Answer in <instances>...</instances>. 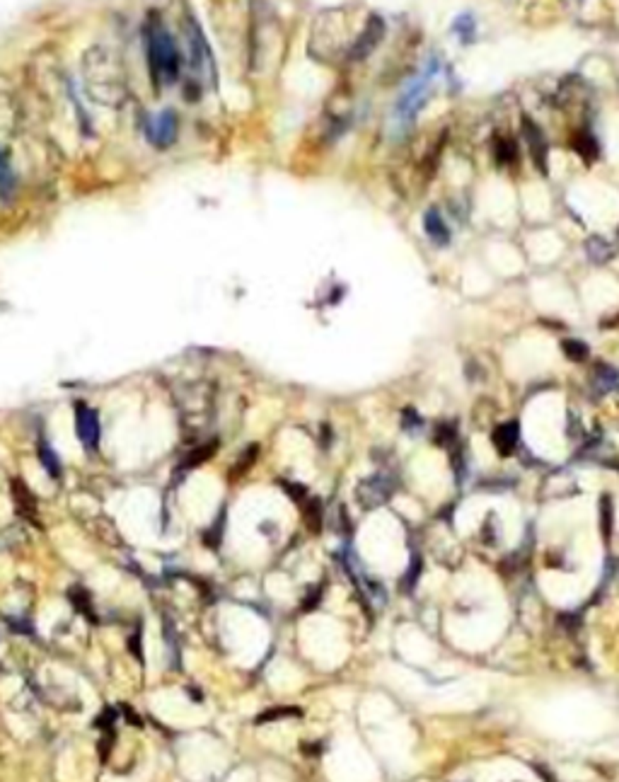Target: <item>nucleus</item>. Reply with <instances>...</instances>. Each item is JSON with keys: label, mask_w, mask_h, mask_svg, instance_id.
I'll return each instance as SVG.
<instances>
[{"label": "nucleus", "mask_w": 619, "mask_h": 782, "mask_svg": "<svg viewBox=\"0 0 619 782\" xmlns=\"http://www.w3.org/2000/svg\"><path fill=\"white\" fill-rule=\"evenodd\" d=\"M433 441L440 446V449H452V446H455V441H457L455 424H450V422H440L438 427H435Z\"/></svg>", "instance_id": "aec40b11"}, {"label": "nucleus", "mask_w": 619, "mask_h": 782, "mask_svg": "<svg viewBox=\"0 0 619 782\" xmlns=\"http://www.w3.org/2000/svg\"><path fill=\"white\" fill-rule=\"evenodd\" d=\"M186 42H189V51H191V64H194L196 71L208 73V81L215 83L218 76H215V61H213V51L208 47V39L203 34L201 25L191 13H186Z\"/></svg>", "instance_id": "7ed1b4c3"}, {"label": "nucleus", "mask_w": 619, "mask_h": 782, "mask_svg": "<svg viewBox=\"0 0 619 782\" xmlns=\"http://www.w3.org/2000/svg\"><path fill=\"white\" fill-rule=\"evenodd\" d=\"M392 480L385 475H373V478L363 480L356 490V499H359L366 509H375L380 504H385L392 497Z\"/></svg>", "instance_id": "0eeeda50"}, {"label": "nucleus", "mask_w": 619, "mask_h": 782, "mask_svg": "<svg viewBox=\"0 0 619 782\" xmlns=\"http://www.w3.org/2000/svg\"><path fill=\"white\" fill-rule=\"evenodd\" d=\"M143 37H145V59L148 68H150V78L155 83V90H160L162 85H172L181 71V56L172 34L152 15L145 25Z\"/></svg>", "instance_id": "f257e3e1"}, {"label": "nucleus", "mask_w": 619, "mask_h": 782, "mask_svg": "<svg viewBox=\"0 0 619 782\" xmlns=\"http://www.w3.org/2000/svg\"><path fill=\"white\" fill-rule=\"evenodd\" d=\"M39 461H42V466L47 468V473L51 475V478L59 480L61 478V461L59 456H56V451L51 449V444H47V441H39Z\"/></svg>", "instance_id": "dca6fc26"}, {"label": "nucleus", "mask_w": 619, "mask_h": 782, "mask_svg": "<svg viewBox=\"0 0 619 782\" xmlns=\"http://www.w3.org/2000/svg\"><path fill=\"white\" fill-rule=\"evenodd\" d=\"M438 71H440L438 59H431L421 76L414 78V81L404 88V93L399 95V100H397V105H395V129L399 134L409 131L414 119H416L419 112L423 109L426 100H428L431 90H433V81H435V76H438Z\"/></svg>", "instance_id": "f03ea898"}, {"label": "nucleus", "mask_w": 619, "mask_h": 782, "mask_svg": "<svg viewBox=\"0 0 619 782\" xmlns=\"http://www.w3.org/2000/svg\"><path fill=\"white\" fill-rule=\"evenodd\" d=\"M215 449H218V441H215V439L208 441V444H203V446H198V449H194V451L189 453V456H186V461L177 468V475L189 473L191 468H196V466H201V463L211 461V458L215 456Z\"/></svg>", "instance_id": "f8f14e48"}, {"label": "nucleus", "mask_w": 619, "mask_h": 782, "mask_svg": "<svg viewBox=\"0 0 619 782\" xmlns=\"http://www.w3.org/2000/svg\"><path fill=\"white\" fill-rule=\"evenodd\" d=\"M10 494H13L15 506L20 514H25V516H34L37 514V499H34V494L27 490V485L20 478L10 480Z\"/></svg>", "instance_id": "9b49d317"}, {"label": "nucleus", "mask_w": 619, "mask_h": 782, "mask_svg": "<svg viewBox=\"0 0 619 782\" xmlns=\"http://www.w3.org/2000/svg\"><path fill=\"white\" fill-rule=\"evenodd\" d=\"M419 571H421V559L414 557V562H411V567H409V571H407L404 581H402V583H404V591H407V588H411V586H414V581H416Z\"/></svg>", "instance_id": "bb28decb"}, {"label": "nucleus", "mask_w": 619, "mask_h": 782, "mask_svg": "<svg viewBox=\"0 0 619 782\" xmlns=\"http://www.w3.org/2000/svg\"><path fill=\"white\" fill-rule=\"evenodd\" d=\"M595 381H598L600 390H607V388H612V385H615V383L619 381V376H617L615 368H610V366L600 364L598 368H595Z\"/></svg>", "instance_id": "b1692460"}, {"label": "nucleus", "mask_w": 619, "mask_h": 782, "mask_svg": "<svg viewBox=\"0 0 619 782\" xmlns=\"http://www.w3.org/2000/svg\"><path fill=\"white\" fill-rule=\"evenodd\" d=\"M493 155H496L498 165H508V162L515 160L518 150H515V146H513V141L510 138H496V143H493Z\"/></svg>", "instance_id": "6ab92c4d"}, {"label": "nucleus", "mask_w": 619, "mask_h": 782, "mask_svg": "<svg viewBox=\"0 0 619 782\" xmlns=\"http://www.w3.org/2000/svg\"><path fill=\"white\" fill-rule=\"evenodd\" d=\"M561 349H564V354L569 356L571 361H586L588 359V344L581 342V339H564L561 342Z\"/></svg>", "instance_id": "412c9836"}, {"label": "nucleus", "mask_w": 619, "mask_h": 782, "mask_svg": "<svg viewBox=\"0 0 619 782\" xmlns=\"http://www.w3.org/2000/svg\"><path fill=\"white\" fill-rule=\"evenodd\" d=\"M257 453H259V446H249V449L245 451V456L240 458V463L232 468V470H235V473H232V478H240V475L249 473V468H252L254 461H257Z\"/></svg>", "instance_id": "393cba45"}, {"label": "nucleus", "mask_w": 619, "mask_h": 782, "mask_svg": "<svg viewBox=\"0 0 619 782\" xmlns=\"http://www.w3.org/2000/svg\"><path fill=\"white\" fill-rule=\"evenodd\" d=\"M522 138H525L527 148H530V155L535 160V165L547 172V141H544L542 129L532 122L530 117H522Z\"/></svg>", "instance_id": "6e6552de"}, {"label": "nucleus", "mask_w": 619, "mask_h": 782, "mask_svg": "<svg viewBox=\"0 0 619 782\" xmlns=\"http://www.w3.org/2000/svg\"><path fill=\"white\" fill-rule=\"evenodd\" d=\"M588 254L595 259V262H605V259L612 257V247L607 245L603 237H590L588 240Z\"/></svg>", "instance_id": "4be33fe9"}, {"label": "nucleus", "mask_w": 619, "mask_h": 782, "mask_svg": "<svg viewBox=\"0 0 619 782\" xmlns=\"http://www.w3.org/2000/svg\"><path fill=\"white\" fill-rule=\"evenodd\" d=\"M491 441H493V449L498 451V456H510V453L518 449V441H520L518 422L498 424V427L493 429V434H491Z\"/></svg>", "instance_id": "1a4fd4ad"}, {"label": "nucleus", "mask_w": 619, "mask_h": 782, "mask_svg": "<svg viewBox=\"0 0 619 782\" xmlns=\"http://www.w3.org/2000/svg\"><path fill=\"white\" fill-rule=\"evenodd\" d=\"M573 148H576V153H578V155H581V158H586L588 162H593L595 158H598V153H600V148H598V141H595L590 134H581V136H576V141H573Z\"/></svg>", "instance_id": "a211bd4d"}, {"label": "nucleus", "mask_w": 619, "mask_h": 782, "mask_svg": "<svg viewBox=\"0 0 619 782\" xmlns=\"http://www.w3.org/2000/svg\"><path fill=\"white\" fill-rule=\"evenodd\" d=\"M76 432L80 444L88 451H97L100 446V417L92 407H88L85 402H76Z\"/></svg>", "instance_id": "423d86ee"}, {"label": "nucleus", "mask_w": 619, "mask_h": 782, "mask_svg": "<svg viewBox=\"0 0 619 782\" xmlns=\"http://www.w3.org/2000/svg\"><path fill=\"white\" fill-rule=\"evenodd\" d=\"M600 531H603L605 540H610L612 535V526H615V509H612V497L603 494L600 497Z\"/></svg>", "instance_id": "f3484780"}, {"label": "nucleus", "mask_w": 619, "mask_h": 782, "mask_svg": "<svg viewBox=\"0 0 619 782\" xmlns=\"http://www.w3.org/2000/svg\"><path fill=\"white\" fill-rule=\"evenodd\" d=\"M452 32L459 37V42L462 44H472L474 37H476V22L472 13H462L455 17V22H452Z\"/></svg>", "instance_id": "4468645a"}, {"label": "nucleus", "mask_w": 619, "mask_h": 782, "mask_svg": "<svg viewBox=\"0 0 619 782\" xmlns=\"http://www.w3.org/2000/svg\"><path fill=\"white\" fill-rule=\"evenodd\" d=\"M223 526H225V511L220 514L218 519H215V523L211 526V528L203 533V543H206V545H211L213 550L218 547L220 545V538H223Z\"/></svg>", "instance_id": "5701e85b"}, {"label": "nucleus", "mask_w": 619, "mask_h": 782, "mask_svg": "<svg viewBox=\"0 0 619 782\" xmlns=\"http://www.w3.org/2000/svg\"><path fill=\"white\" fill-rule=\"evenodd\" d=\"M143 131L155 148H169L177 141L179 134V117L174 109H164L155 117H145Z\"/></svg>", "instance_id": "20e7f679"}, {"label": "nucleus", "mask_w": 619, "mask_h": 782, "mask_svg": "<svg viewBox=\"0 0 619 782\" xmlns=\"http://www.w3.org/2000/svg\"><path fill=\"white\" fill-rule=\"evenodd\" d=\"M303 516H305V523H308V528L312 533L320 531L322 528V516H325L322 499H317V497H312V499H305L303 502Z\"/></svg>", "instance_id": "2eb2a0df"}, {"label": "nucleus", "mask_w": 619, "mask_h": 782, "mask_svg": "<svg viewBox=\"0 0 619 782\" xmlns=\"http://www.w3.org/2000/svg\"><path fill=\"white\" fill-rule=\"evenodd\" d=\"M402 427H404L409 434H416V429H421L423 422H421V417H419L414 410H404V412H402Z\"/></svg>", "instance_id": "a878e982"}, {"label": "nucleus", "mask_w": 619, "mask_h": 782, "mask_svg": "<svg viewBox=\"0 0 619 782\" xmlns=\"http://www.w3.org/2000/svg\"><path fill=\"white\" fill-rule=\"evenodd\" d=\"M423 230H426V235L435 242V245L443 247V245L450 242V228H447L445 218H443L435 208H431V211L423 213Z\"/></svg>", "instance_id": "9d476101"}, {"label": "nucleus", "mask_w": 619, "mask_h": 782, "mask_svg": "<svg viewBox=\"0 0 619 782\" xmlns=\"http://www.w3.org/2000/svg\"><path fill=\"white\" fill-rule=\"evenodd\" d=\"M15 172L13 167H10L8 162V155H5V150L0 148V199L3 201H10L15 196Z\"/></svg>", "instance_id": "ddd939ff"}, {"label": "nucleus", "mask_w": 619, "mask_h": 782, "mask_svg": "<svg viewBox=\"0 0 619 782\" xmlns=\"http://www.w3.org/2000/svg\"><path fill=\"white\" fill-rule=\"evenodd\" d=\"M385 39V20L380 15H371L366 22V27L361 30V34L356 37V42L351 44L349 51V61H366L368 56L378 49V44Z\"/></svg>", "instance_id": "39448f33"}]
</instances>
